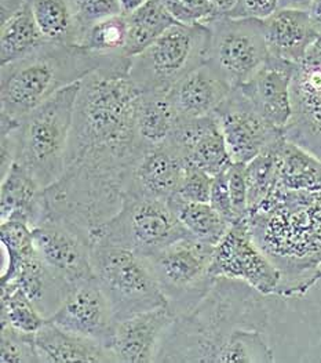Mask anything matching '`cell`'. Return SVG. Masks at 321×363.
Here are the masks:
<instances>
[{"label":"cell","mask_w":321,"mask_h":363,"mask_svg":"<svg viewBox=\"0 0 321 363\" xmlns=\"http://www.w3.org/2000/svg\"><path fill=\"white\" fill-rule=\"evenodd\" d=\"M139 93L127 69H100L81 80L64 173L45 189L46 218L91 235L120 210L145 150L135 126Z\"/></svg>","instance_id":"6da1fadb"},{"label":"cell","mask_w":321,"mask_h":363,"mask_svg":"<svg viewBox=\"0 0 321 363\" xmlns=\"http://www.w3.org/2000/svg\"><path fill=\"white\" fill-rule=\"evenodd\" d=\"M257 245L281 274L279 296L305 294L321 278V191L276 188L247 217Z\"/></svg>","instance_id":"7a4b0ae2"},{"label":"cell","mask_w":321,"mask_h":363,"mask_svg":"<svg viewBox=\"0 0 321 363\" xmlns=\"http://www.w3.org/2000/svg\"><path fill=\"white\" fill-rule=\"evenodd\" d=\"M264 297L240 281L215 278L193 310L175 316L161 338L156 362H221L238 330L267 329L269 311Z\"/></svg>","instance_id":"3957f363"},{"label":"cell","mask_w":321,"mask_h":363,"mask_svg":"<svg viewBox=\"0 0 321 363\" xmlns=\"http://www.w3.org/2000/svg\"><path fill=\"white\" fill-rule=\"evenodd\" d=\"M132 57L101 54L76 45L47 42L25 58L1 65V113L18 122L54 94L100 69H130Z\"/></svg>","instance_id":"277c9868"},{"label":"cell","mask_w":321,"mask_h":363,"mask_svg":"<svg viewBox=\"0 0 321 363\" xmlns=\"http://www.w3.org/2000/svg\"><path fill=\"white\" fill-rule=\"evenodd\" d=\"M81 83L65 87L30 111L13 129L16 163L46 189L65 169L68 143Z\"/></svg>","instance_id":"5b68a950"},{"label":"cell","mask_w":321,"mask_h":363,"mask_svg":"<svg viewBox=\"0 0 321 363\" xmlns=\"http://www.w3.org/2000/svg\"><path fill=\"white\" fill-rule=\"evenodd\" d=\"M210 29L204 23L174 24L132 58L129 77L141 93H168L181 79L207 62Z\"/></svg>","instance_id":"8992f818"},{"label":"cell","mask_w":321,"mask_h":363,"mask_svg":"<svg viewBox=\"0 0 321 363\" xmlns=\"http://www.w3.org/2000/svg\"><path fill=\"white\" fill-rule=\"evenodd\" d=\"M91 264L116 319L168 306L146 257L122 246L93 242Z\"/></svg>","instance_id":"52a82bcc"},{"label":"cell","mask_w":321,"mask_h":363,"mask_svg":"<svg viewBox=\"0 0 321 363\" xmlns=\"http://www.w3.org/2000/svg\"><path fill=\"white\" fill-rule=\"evenodd\" d=\"M192 236L167 201L124 196L120 210L91 233L93 242L126 247L151 257L168 245Z\"/></svg>","instance_id":"ba28073f"},{"label":"cell","mask_w":321,"mask_h":363,"mask_svg":"<svg viewBox=\"0 0 321 363\" xmlns=\"http://www.w3.org/2000/svg\"><path fill=\"white\" fill-rule=\"evenodd\" d=\"M215 246L193 236L180 239L146 257L155 279L175 316L193 310L214 284Z\"/></svg>","instance_id":"9c48e42d"},{"label":"cell","mask_w":321,"mask_h":363,"mask_svg":"<svg viewBox=\"0 0 321 363\" xmlns=\"http://www.w3.org/2000/svg\"><path fill=\"white\" fill-rule=\"evenodd\" d=\"M210 29L207 62L233 89L240 87L269 58L264 21L216 16Z\"/></svg>","instance_id":"30bf717a"},{"label":"cell","mask_w":321,"mask_h":363,"mask_svg":"<svg viewBox=\"0 0 321 363\" xmlns=\"http://www.w3.org/2000/svg\"><path fill=\"white\" fill-rule=\"evenodd\" d=\"M211 275L240 281L264 296H279L281 274L257 245L247 218L233 223L215 246Z\"/></svg>","instance_id":"8fae6325"},{"label":"cell","mask_w":321,"mask_h":363,"mask_svg":"<svg viewBox=\"0 0 321 363\" xmlns=\"http://www.w3.org/2000/svg\"><path fill=\"white\" fill-rule=\"evenodd\" d=\"M32 231L39 257L65 284L78 285L94 278L93 239L87 231L61 218H46Z\"/></svg>","instance_id":"7c38bea8"},{"label":"cell","mask_w":321,"mask_h":363,"mask_svg":"<svg viewBox=\"0 0 321 363\" xmlns=\"http://www.w3.org/2000/svg\"><path fill=\"white\" fill-rule=\"evenodd\" d=\"M233 163L247 164L284 137L255 109L248 97L236 87L215 111Z\"/></svg>","instance_id":"4fadbf2b"},{"label":"cell","mask_w":321,"mask_h":363,"mask_svg":"<svg viewBox=\"0 0 321 363\" xmlns=\"http://www.w3.org/2000/svg\"><path fill=\"white\" fill-rule=\"evenodd\" d=\"M291 101L286 138L321 159V36L295 67Z\"/></svg>","instance_id":"5bb4252c"},{"label":"cell","mask_w":321,"mask_h":363,"mask_svg":"<svg viewBox=\"0 0 321 363\" xmlns=\"http://www.w3.org/2000/svg\"><path fill=\"white\" fill-rule=\"evenodd\" d=\"M47 320L66 332L98 341L107 348L116 318L107 294L94 277L71 286L59 308Z\"/></svg>","instance_id":"9a60e30c"},{"label":"cell","mask_w":321,"mask_h":363,"mask_svg":"<svg viewBox=\"0 0 321 363\" xmlns=\"http://www.w3.org/2000/svg\"><path fill=\"white\" fill-rule=\"evenodd\" d=\"M185 166H194L211 177L225 173L233 160L214 113L197 119H178L165 141Z\"/></svg>","instance_id":"2e32d148"},{"label":"cell","mask_w":321,"mask_h":363,"mask_svg":"<svg viewBox=\"0 0 321 363\" xmlns=\"http://www.w3.org/2000/svg\"><path fill=\"white\" fill-rule=\"evenodd\" d=\"M174 319L168 306L116 319L107 350L116 362H156L161 338Z\"/></svg>","instance_id":"e0dca14e"},{"label":"cell","mask_w":321,"mask_h":363,"mask_svg":"<svg viewBox=\"0 0 321 363\" xmlns=\"http://www.w3.org/2000/svg\"><path fill=\"white\" fill-rule=\"evenodd\" d=\"M296 64L269 55L254 77L241 84V91L255 109L277 129L283 130L291 121V86Z\"/></svg>","instance_id":"ac0fdd59"},{"label":"cell","mask_w":321,"mask_h":363,"mask_svg":"<svg viewBox=\"0 0 321 363\" xmlns=\"http://www.w3.org/2000/svg\"><path fill=\"white\" fill-rule=\"evenodd\" d=\"M184 172L182 157L167 143L145 148L132 169L124 196L168 202L177 195Z\"/></svg>","instance_id":"d6986e66"},{"label":"cell","mask_w":321,"mask_h":363,"mask_svg":"<svg viewBox=\"0 0 321 363\" xmlns=\"http://www.w3.org/2000/svg\"><path fill=\"white\" fill-rule=\"evenodd\" d=\"M233 87L204 62L181 79L168 93V101L178 119H197L215 113Z\"/></svg>","instance_id":"ffe728a7"},{"label":"cell","mask_w":321,"mask_h":363,"mask_svg":"<svg viewBox=\"0 0 321 363\" xmlns=\"http://www.w3.org/2000/svg\"><path fill=\"white\" fill-rule=\"evenodd\" d=\"M269 55L298 64L321 35L308 10L279 9L264 21Z\"/></svg>","instance_id":"44dd1931"},{"label":"cell","mask_w":321,"mask_h":363,"mask_svg":"<svg viewBox=\"0 0 321 363\" xmlns=\"http://www.w3.org/2000/svg\"><path fill=\"white\" fill-rule=\"evenodd\" d=\"M46 217L45 189L23 166L14 163L6 177L1 179L0 223L20 220L33 230Z\"/></svg>","instance_id":"7402d4cb"},{"label":"cell","mask_w":321,"mask_h":363,"mask_svg":"<svg viewBox=\"0 0 321 363\" xmlns=\"http://www.w3.org/2000/svg\"><path fill=\"white\" fill-rule=\"evenodd\" d=\"M36 348L40 363L116 362L101 342L66 332L50 320L36 333Z\"/></svg>","instance_id":"603a6c76"},{"label":"cell","mask_w":321,"mask_h":363,"mask_svg":"<svg viewBox=\"0 0 321 363\" xmlns=\"http://www.w3.org/2000/svg\"><path fill=\"white\" fill-rule=\"evenodd\" d=\"M20 286L35 307L50 319L62 304L71 286L59 279L39 257L37 252L23 261L11 281Z\"/></svg>","instance_id":"cb8c5ba5"},{"label":"cell","mask_w":321,"mask_h":363,"mask_svg":"<svg viewBox=\"0 0 321 363\" xmlns=\"http://www.w3.org/2000/svg\"><path fill=\"white\" fill-rule=\"evenodd\" d=\"M277 188L294 192L321 191V159L306 148L287 140L276 147Z\"/></svg>","instance_id":"d4e9b609"},{"label":"cell","mask_w":321,"mask_h":363,"mask_svg":"<svg viewBox=\"0 0 321 363\" xmlns=\"http://www.w3.org/2000/svg\"><path fill=\"white\" fill-rule=\"evenodd\" d=\"M49 40L35 21L30 6L25 0L13 13L0 17V64L25 58L39 50Z\"/></svg>","instance_id":"484cf974"},{"label":"cell","mask_w":321,"mask_h":363,"mask_svg":"<svg viewBox=\"0 0 321 363\" xmlns=\"http://www.w3.org/2000/svg\"><path fill=\"white\" fill-rule=\"evenodd\" d=\"M178 118L167 93H139L135 111V126L144 148L164 144L175 128Z\"/></svg>","instance_id":"4316f807"},{"label":"cell","mask_w":321,"mask_h":363,"mask_svg":"<svg viewBox=\"0 0 321 363\" xmlns=\"http://www.w3.org/2000/svg\"><path fill=\"white\" fill-rule=\"evenodd\" d=\"M126 17L129 38L124 54L132 58L151 46L170 26L177 24L160 0H148Z\"/></svg>","instance_id":"83f0119b"},{"label":"cell","mask_w":321,"mask_h":363,"mask_svg":"<svg viewBox=\"0 0 321 363\" xmlns=\"http://www.w3.org/2000/svg\"><path fill=\"white\" fill-rule=\"evenodd\" d=\"M170 208L193 238L216 246L232 225L210 203L189 202L174 195L168 201Z\"/></svg>","instance_id":"f1b7e54d"},{"label":"cell","mask_w":321,"mask_h":363,"mask_svg":"<svg viewBox=\"0 0 321 363\" xmlns=\"http://www.w3.org/2000/svg\"><path fill=\"white\" fill-rule=\"evenodd\" d=\"M28 3L49 42L78 46V26L71 0H28Z\"/></svg>","instance_id":"f546056e"},{"label":"cell","mask_w":321,"mask_h":363,"mask_svg":"<svg viewBox=\"0 0 321 363\" xmlns=\"http://www.w3.org/2000/svg\"><path fill=\"white\" fill-rule=\"evenodd\" d=\"M0 322L17 330L36 335L46 323V318L35 307L27 293L16 282L1 284Z\"/></svg>","instance_id":"4dcf8cb0"},{"label":"cell","mask_w":321,"mask_h":363,"mask_svg":"<svg viewBox=\"0 0 321 363\" xmlns=\"http://www.w3.org/2000/svg\"><path fill=\"white\" fill-rule=\"evenodd\" d=\"M279 141L268 148L265 152L254 157L251 162L245 164L250 211L258 208L262 202H265L269 195L277 188L276 147Z\"/></svg>","instance_id":"1f68e13d"},{"label":"cell","mask_w":321,"mask_h":363,"mask_svg":"<svg viewBox=\"0 0 321 363\" xmlns=\"http://www.w3.org/2000/svg\"><path fill=\"white\" fill-rule=\"evenodd\" d=\"M0 239L8 256L7 268L1 275V284H4L13 279L23 261L32 256L36 249L32 227L20 220L3 221L0 225Z\"/></svg>","instance_id":"d6a6232c"},{"label":"cell","mask_w":321,"mask_h":363,"mask_svg":"<svg viewBox=\"0 0 321 363\" xmlns=\"http://www.w3.org/2000/svg\"><path fill=\"white\" fill-rule=\"evenodd\" d=\"M129 26L126 14H115L98 21L86 33L81 48L101 54L123 52L127 45ZM129 57V55H127Z\"/></svg>","instance_id":"836d02e7"},{"label":"cell","mask_w":321,"mask_h":363,"mask_svg":"<svg viewBox=\"0 0 321 363\" xmlns=\"http://www.w3.org/2000/svg\"><path fill=\"white\" fill-rule=\"evenodd\" d=\"M274 362L264 330L240 329L230 338L219 363H270Z\"/></svg>","instance_id":"e575fe53"},{"label":"cell","mask_w":321,"mask_h":363,"mask_svg":"<svg viewBox=\"0 0 321 363\" xmlns=\"http://www.w3.org/2000/svg\"><path fill=\"white\" fill-rule=\"evenodd\" d=\"M0 361L1 363H40L36 348V335L1 325Z\"/></svg>","instance_id":"d590c367"},{"label":"cell","mask_w":321,"mask_h":363,"mask_svg":"<svg viewBox=\"0 0 321 363\" xmlns=\"http://www.w3.org/2000/svg\"><path fill=\"white\" fill-rule=\"evenodd\" d=\"M71 4L78 26V46H81L91 26L122 13L119 0H71Z\"/></svg>","instance_id":"8d00e7d4"},{"label":"cell","mask_w":321,"mask_h":363,"mask_svg":"<svg viewBox=\"0 0 321 363\" xmlns=\"http://www.w3.org/2000/svg\"><path fill=\"white\" fill-rule=\"evenodd\" d=\"M213 179L214 177L194 166H185L177 196L189 202L209 203Z\"/></svg>","instance_id":"74e56055"},{"label":"cell","mask_w":321,"mask_h":363,"mask_svg":"<svg viewBox=\"0 0 321 363\" xmlns=\"http://www.w3.org/2000/svg\"><path fill=\"white\" fill-rule=\"evenodd\" d=\"M228 182H229V194L233 210V218L236 221L245 220L248 217V191L245 180V164L233 163L228 169Z\"/></svg>","instance_id":"f35d334b"},{"label":"cell","mask_w":321,"mask_h":363,"mask_svg":"<svg viewBox=\"0 0 321 363\" xmlns=\"http://www.w3.org/2000/svg\"><path fill=\"white\" fill-rule=\"evenodd\" d=\"M280 9V0H238L228 14L233 18H252L265 21Z\"/></svg>","instance_id":"ab89813d"},{"label":"cell","mask_w":321,"mask_h":363,"mask_svg":"<svg viewBox=\"0 0 321 363\" xmlns=\"http://www.w3.org/2000/svg\"><path fill=\"white\" fill-rule=\"evenodd\" d=\"M215 211H218L225 220H228L230 224H233V210L230 202V194H229V182H228V170L219 176L213 179L211 185V194H210V202H209Z\"/></svg>","instance_id":"60d3db41"},{"label":"cell","mask_w":321,"mask_h":363,"mask_svg":"<svg viewBox=\"0 0 321 363\" xmlns=\"http://www.w3.org/2000/svg\"><path fill=\"white\" fill-rule=\"evenodd\" d=\"M196 23H207L216 17L209 0H181Z\"/></svg>","instance_id":"b9f144b4"},{"label":"cell","mask_w":321,"mask_h":363,"mask_svg":"<svg viewBox=\"0 0 321 363\" xmlns=\"http://www.w3.org/2000/svg\"><path fill=\"white\" fill-rule=\"evenodd\" d=\"M165 10L180 24H197L181 0H160Z\"/></svg>","instance_id":"7bdbcfd3"},{"label":"cell","mask_w":321,"mask_h":363,"mask_svg":"<svg viewBox=\"0 0 321 363\" xmlns=\"http://www.w3.org/2000/svg\"><path fill=\"white\" fill-rule=\"evenodd\" d=\"M216 16H228L236 6L238 0H209Z\"/></svg>","instance_id":"ee69618b"},{"label":"cell","mask_w":321,"mask_h":363,"mask_svg":"<svg viewBox=\"0 0 321 363\" xmlns=\"http://www.w3.org/2000/svg\"><path fill=\"white\" fill-rule=\"evenodd\" d=\"M310 4L312 0H280V9H295L309 11Z\"/></svg>","instance_id":"f6af8a7d"},{"label":"cell","mask_w":321,"mask_h":363,"mask_svg":"<svg viewBox=\"0 0 321 363\" xmlns=\"http://www.w3.org/2000/svg\"><path fill=\"white\" fill-rule=\"evenodd\" d=\"M309 14H310L313 24L317 28V30L321 35V0H312Z\"/></svg>","instance_id":"bcb514c9"},{"label":"cell","mask_w":321,"mask_h":363,"mask_svg":"<svg viewBox=\"0 0 321 363\" xmlns=\"http://www.w3.org/2000/svg\"><path fill=\"white\" fill-rule=\"evenodd\" d=\"M148 0H119L120 3V9L123 14H129L135 9H138L141 4H144Z\"/></svg>","instance_id":"7dc6e473"}]
</instances>
